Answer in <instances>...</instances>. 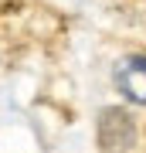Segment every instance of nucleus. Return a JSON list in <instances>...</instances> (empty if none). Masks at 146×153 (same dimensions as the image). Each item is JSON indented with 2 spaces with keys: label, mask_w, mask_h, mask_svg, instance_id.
<instances>
[{
  "label": "nucleus",
  "mask_w": 146,
  "mask_h": 153,
  "mask_svg": "<svg viewBox=\"0 0 146 153\" xmlns=\"http://www.w3.org/2000/svg\"><path fill=\"white\" fill-rule=\"evenodd\" d=\"M99 146L105 153H126L136 143V126H133V116L126 109H116V105H109V109L99 112Z\"/></svg>",
  "instance_id": "obj_1"
},
{
  "label": "nucleus",
  "mask_w": 146,
  "mask_h": 153,
  "mask_svg": "<svg viewBox=\"0 0 146 153\" xmlns=\"http://www.w3.org/2000/svg\"><path fill=\"white\" fill-rule=\"evenodd\" d=\"M116 88L136 105H146V55H129L122 58L112 71Z\"/></svg>",
  "instance_id": "obj_2"
}]
</instances>
